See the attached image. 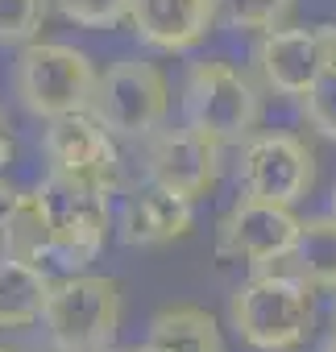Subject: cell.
<instances>
[{
	"label": "cell",
	"instance_id": "obj_9",
	"mask_svg": "<svg viewBox=\"0 0 336 352\" xmlns=\"http://www.w3.org/2000/svg\"><path fill=\"white\" fill-rule=\"evenodd\" d=\"M237 179H241L245 195L291 208L315 187V157L291 133H253L241 145Z\"/></svg>",
	"mask_w": 336,
	"mask_h": 352
},
{
	"label": "cell",
	"instance_id": "obj_26",
	"mask_svg": "<svg viewBox=\"0 0 336 352\" xmlns=\"http://www.w3.org/2000/svg\"><path fill=\"white\" fill-rule=\"evenodd\" d=\"M332 327H336V290H332Z\"/></svg>",
	"mask_w": 336,
	"mask_h": 352
},
{
	"label": "cell",
	"instance_id": "obj_7",
	"mask_svg": "<svg viewBox=\"0 0 336 352\" xmlns=\"http://www.w3.org/2000/svg\"><path fill=\"white\" fill-rule=\"evenodd\" d=\"M303 220L286 204H270L258 195H241L216 228L220 261H237L249 270H274L299 241Z\"/></svg>",
	"mask_w": 336,
	"mask_h": 352
},
{
	"label": "cell",
	"instance_id": "obj_17",
	"mask_svg": "<svg viewBox=\"0 0 336 352\" xmlns=\"http://www.w3.org/2000/svg\"><path fill=\"white\" fill-rule=\"evenodd\" d=\"M149 336L171 344L175 352H229L220 340V327L208 311L179 302V307H166L149 319Z\"/></svg>",
	"mask_w": 336,
	"mask_h": 352
},
{
	"label": "cell",
	"instance_id": "obj_22",
	"mask_svg": "<svg viewBox=\"0 0 336 352\" xmlns=\"http://www.w3.org/2000/svg\"><path fill=\"white\" fill-rule=\"evenodd\" d=\"M315 38H319V58H324V75H328V71L336 75V25H315Z\"/></svg>",
	"mask_w": 336,
	"mask_h": 352
},
{
	"label": "cell",
	"instance_id": "obj_19",
	"mask_svg": "<svg viewBox=\"0 0 336 352\" xmlns=\"http://www.w3.org/2000/svg\"><path fill=\"white\" fill-rule=\"evenodd\" d=\"M50 0H0V42L25 46L38 38Z\"/></svg>",
	"mask_w": 336,
	"mask_h": 352
},
{
	"label": "cell",
	"instance_id": "obj_8",
	"mask_svg": "<svg viewBox=\"0 0 336 352\" xmlns=\"http://www.w3.org/2000/svg\"><path fill=\"white\" fill-rule=\"evenodd\" d=\"M220 141H212L208 133L191 129L187 120L179 129H158L141 141V179L171 187L187 199H200L216 187L220 179Z\"/></svg>",
	"mask_w": 336,
	"mask_h": 352
},
{
	"label": "cell",
	"instance_id": "obj_13",
	"mask_svg": "<svg viewBox=\"0 0 336 352\" xmlns=\"http://www.w3.org/2000/svg\"><path fill=\"white\" fill-rule=\"evenodd\" d=\"M220 17V0H133L129 25L154 50H191Z\"/></svg>",
	"mask_w": 336,
	"mask_h": 352
},
{
	"label": "cell",
	"instance_id": "obj_10",
	"mask_svg": "<svg viewBox=\"0 0 336 352\" xmlns=\"http://www.w3.org/2000/svg\"><path fill=\"white\" fill-rule=\"evenodd\" d=\"M42 187L54 204V253H50V261H59L67 274H79L100 257L108 228H116V212L108 204L112 191L67 187L54 179H46Z\"/></svg>",
	"mask_w": 336,
	"mask_h": 352
},
{
	"label": "cell",
	"instance_id": "obj_25",
	"mask_svg": "<svg viewBox=\"0 0 336 352\" xmlns=\"http://www.w3.org/2000/svg\"><path fill=\"white\" fill-rule=\"evenodd\" d=\"M13 352H67V348H59L46 331H42V340H30V344H17Z\"/></svg>",
	"mask_w": 336,
	"mask_h": 352
},
{
	"label": "cell",
	"instance_id": "obj_24",
	"mask_svg": "<svg viewBox=\"0 0 336 352\" xmlns=\"http://www.w3.org/2000/svg\"><path fill=\"white\" fill-rule=\"evenodd\" d=\"M17 162V141H13V133L0 124V170H9Z\"/></svg>",
	"mask_w": 336,
	"mask_h": 352
},
{
	"label": "cell",
	"instance_id": "obj_5",
	"mask_svg": "<svg viewBox=\"0 0 336 352\" xmlns=\"http://www.w3.org/2000/svg\"><path fill=\"white\" fill-rule=\"evenodd\" d=\"M258 116H262V100L237 67L208 58V63H196L187 71L183 120L191 129L208 133L220 145H245L258 129Z\"/></svg>",
	"mask_w": 336,
	"mask_h": 352
},
{
	"label": "cell",
	"instance_id": "obj_14",
	"mask_svg": "<svg viewBox=\"0 0 336 352\" xmlns=\"http://www.w3.org/2000/svg\"><path fill=\"white\" fill-rule=\"evenodd\" d=\"M50 282L42 265L0 253V331L38 327L50 302Z\"/></svg>",
	"mask_w": 336,
	"mask_h": 352
},
{
	"label": "cell",
	"instance_id": "obj_6",
	"mask_svg": "<svg viewBox=\"0 0 336 352\" xmlns=\"http://www.w3.org/2000/svg\"><path fill=\"white\" fill-rule=\"evenodd\" d=\"M166 108H171V87L166 75L154 63L141 58H120L100 75L96 104L92 112L120 137V141H145L166 124Z\"/></svg>",
	"mask_w": 336,
	"mask_h": 352
},
{
	"label": "cell",
	"instance_id": "obj_21",
	"mask_svg": "<svg viewBox=\"0 0 336 352\" xmlns=\"http://www.w3.org/2000/svg\"><path fill=\"white\" fill-rule=\"evenodd\" d=\"M303 116L311 120V129H319L324 137L336 141V75H319V83L303 96Z\"/></svg>",
	"mask_w": 336,
	"mask_h": 352
},
{
	"label": "cell",
	"instance_id": "obj_23",
	"mask_svg": "<svg viewBox=\"0 0 336 352\" xmlns=\"http://www.w3.org/2000/svg\"><path fill=\"white\" fill-rule=\"evenodd\" d=\"M17 199H21V191H17L9 179H0V236H5V224H9V216H13Z\"/></svg>",
	"mask_w": 336,
	"mask_h": 352
},
{
	"label": "cell",
	"instance_id": "obj_18",
	"mask_svg": "<svg viewBox=\"0 0 336 352\" xmlns=\"http://www.w3.org/2000/svg\"><path fill=\"white\" fill-rule=\"evenodd\" d=\"M295 0H220V17L237 30H282Z\"/></svg>",
	"mask_w": 336,
	"mask_h": 352
},
{
	"label": "cell",
	"instance_id": "obj_12",
	"mask_svg": "<svg viewBox=\"0 0 336 352\" xmlns=\"http://www.w3.org/2000/svg\"><path fill=\"white\" fill-rule=\"evenodd\" d=\"M253 63H258V75H262L266 87H274L278 96L303 100V96L319 83V75H324L315 25H311V30H299V25L266 30V34L258 38Z\"/></svg>",
	"mask_w": 336,
	"mask_h": 352
},
{
	"label": "cell",
	"instance_id": "obj_2",
	"mask_svg": "<svg viewBox=\"0 0 336 352\" xmlns=\"http://www.w3.org/2000/svg\"><path fill=\"white\" fill-rule=\"evenodd\" d=\"M100 75L92 58L67 42H25L13 63V96L38 120L87 112L96 104Z\"/></svg>",
	"mask_w": 336,
	"mask_h": 352
},
{
	"label": "cell",
	"instance_id": "obj_3",
	"mask_svg": "<svg viewBox=\"0 0 336 352\" xmlns=\"http://www.w3.org/2000/svg\"><path fill=\"white\" fill-rule=\"evenodd\" d=\"M42 331L67 352H112L120 331V282L83 270L54 278Z\"/></svg>",
	"mask_w": 336,
	"mask_h": 352
},
{
	"label": "cell",
	"instance_id": "obj_16",
	"mask_svg": "<svg viewBox=\"0 0 336 352\" xmlns=\"http://www.w3.org/2000/svg\"><path fill=\"white\" fill-rule=\"evenodd\" d=\"M274 270H286V274L303 278L311 290H336V216L328 212V216L303 220L295 249Z\"/></svg>",
	"mask_w": 336,
	"mask_h": 352
},
{
	"label": "cell",
	"instance_id": "obj_28",
	"mask_svg": "<svg viewBox=\"0 0 336 352\" xmlns=\"http://www.w3.org/2000/svg\"><path fill=\"white\" fill-rule=\"evenodd\" d=\"M0 352H13V348H9V344H0Z\"/></svg>",
	"mask_w": 336,
	"mask_h": 352
},
{
	"label": "cell",
	"instance_id": "obj_20",
	"mask_svg": "<svg viewBox=\"0 0 336 352\" xmlns=\"http://www.w3.org/2000/svg\"><path fill=\"white\" fill-rule=\"evenodd\" d=\"M59 13L75 25H87V30H112L120 21H129L133 13V0H54Z\"/></svg>",
	"mask_w": 336,
	"mask_h": 352
},
{
	"label": "cell",
	"instance_id": "obj_27",
	"mask_svg": "<svg viewBox=\"0 0 336 352\" xmlns=\"http://www.w3.org/2000/svg\"><path fill=\"white\" fill-rule=\"evenodd\" d=\"M328 212H332V216H336V187H332V208H328Z\"/></svg>",
	"mask_w": 336,
	"mask_h": 352
},
{
	"label": "cell",
	"instance_id": "obj_15",
	"mask_svg": "<svg viewBox=\"0 0 336 352\" xmlns=\"http://www.w3.org/2000/svg\"><path fill=\"white\" fill-rule=\"evenodd\" d=\"M0 253L34 261V265L50 261V253H54V204H50L46 187L21 191V199L5 224V236H0Z\"/></svg>",
	"mask_w": 336,
	"mask_h": 352
},
{
	"label": "cell",
	"instance_id": "obj_4",
	"mask_svg": "<svg viewBox=\"0 0 336 352\" xmlns=\"http://www.w3.org/2000/svg\"><path fill=\"white\" fill-rule=\"evenodd\" d=\"M116 141L120 137L92 108L46 120V133H42V153H46V170H50L46 179L116 195V187H120V149H116Z\"/></svg>",
	"mask_w": 336,
	"mask_h": 352
},
{
	"label": "cell",
	"instance_id": "obj_1",
	"mask_svg": "<svg viewBox=\"0 0 336 352\" xmlns=\"http://www.w3.org/2000/svg\"><path fill=\"white\" fill-rule=\"evenodd\" d=\"M229 319L237 336L258 352H291L303 344L315 319L311 286L286 270H258L237 286L229 302Z\"/></svg>",
	"mask_w": 336,
	"mask_h": 352
},
{
	"label": "cell",
	"instance_id": "obj_11",
	"mask_svg": "<svg viewBox=\"0 0 336 352\" xmlns=\"http://www.w3.org/2000/svg\"><path fill=\"white\" fill-rule=\"evenodd\" d=\"M191 204L196 199L141 179V187H129L120 208H116V236L125 245H166V241H179L196 224V208Z\"/></svg>",
	"mask_w": 336,
	"mask_h": 352
}]
</instances>
